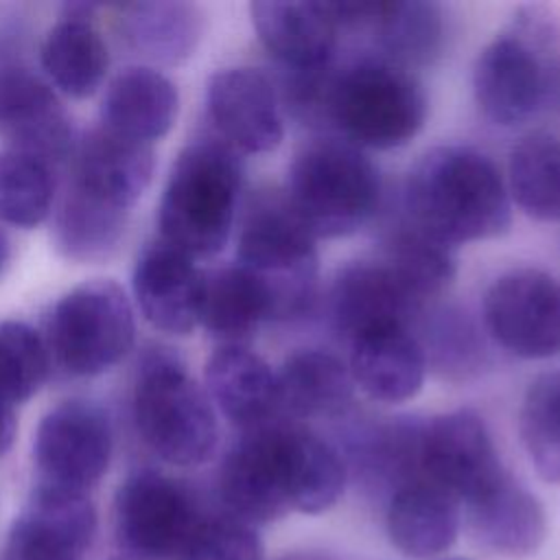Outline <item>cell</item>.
<instances>
[{
  "label": "cell",
  "instance_id": "1",
  "mask_svg": "<svg viewBox=\"0 0 560 560\" xmlns=\"http://www.w3.org/2000/svg\"><path fill=\"white\" fill-rule=\"evenodd\" d=\"M402 208L407 223L446 247L501 236L512 223L510 192L497 164L459 144L433 147L411 166Z\"/></svg>",
  "mask_w": 560,
  "mask_h": 560
},
{
  "label": "cell",
  "instance_id": "2",
  "mask_svg": "<svg viewBox=\"0 0 560 560\" xmlns=\"http://www.w3.org/2000/svg\"><path fill=\"white\" fill-rule=\"evenodd\" d=\"M420 81L387 57H361L326 72L317 120L339 138L368 149H398L418 136L427 120Z\"/></svg>",
  "mask_w": 560,
  "mask_h": 560
},
{
  "label": "cell",
  "instance_id": "3",
  "mask_svg": "<svg viewBox=\"0 0 560 560\" xmlns=\"http://www.w3.org/2000/svg\"><path fill=\"white\" fill-rule=\"evenodd\" d=\"M241 188V153L217 136L192 140L175 158L160 199V241L192 260L212 258L232 234Z\"/></svg>",
  "mask_w": 560,
  "mask_h": 560
},
{
  "label": "cell",
  "instance_id": "4",
  "mask_svg": "<svg viewBox=\"0 0 560 560\" xmlns=\"http://www.w3.org/2000/svg\"><path fill=\"white\" fill-rule=\"evenodd\" d=\"M284 199L315 238H341L372 221L383 199V179L357 144L319 136L295 151Z\"/></svg>",
  "mask_w": 560,
  "mask_h": 560
},
{
  "label": "cell",
  "instance_id": "5",
  "mask_svg": "<svg viewBox=\"0 0 560 560\" xmlns=\"http://www.w3.org/2000/svg\"><path fill=\"white\" fill-rule=\"evenodd\" d=\"M560 85V37L540 9H523L488 42L472 68L479 112L512 127L542 112Z\"/></svg>",
  "mask_w": 560,
  "mask_h": 560
},
{
  "label": "cell",
  "instance_id": "6",
  "mask_svg": "<svg viewBox=\"0 0 560 560\" xmlns=\"http://www.w3.org/2000/svg\"><path fill=\"white\" fill-rule=\"evenodd\" d=\"M315 241L284 192L260 190L249 199L238 230L236 265L262 287L271 319L287 322L311 313L319 276Z\"/></svg>",
  "mask_w": 560,
  "mask_h": 560
},
{
  "label": "cell",
  "instance_id": "7",
  "mask_svg": "<svg viewBox=\"0 0 560 560\" xmlns=\"http://www.w3.org/2000/svg\"><path fill=\"white\" fill-rule=\"evenodd\" d=\"M133 420L144 444L173 466H199L217 448L214 407L168 348L155 346L142 354L133 385Z\"/></svg>",
  "mask_w": 560,
  "mask_h": 560
},
{
  "label": "cell",
  "instance_id": "8",
  "mask_svg": "<svg viewBox=\"0 0 560 560\" xmlns=\"http://www.w3.org/2000/svg\"><path fill=\"white\" fill-rule=\"evenodd\" d=\"M131 304L114 280H88L70 289L48 319V350L72 376H98L133 346Z\"/></svg>",
  "mask_w": 560,
  "mask_h": 560
},
{
  "label": "cell",
  "instance_id": "9",
  "mask_svg": "<svg viewBox=\"0 0 560 560\" xmlns=\"http://www.w3.org/2000/svg\"><path fill=\"white\" fill-rule=\"evenodd\" d=\"M114 516L120 542L142 560H184L201 523L190 492L149 468L120 483Z\"/></svg>",
  "mask_w": 560,
  "mask_h": 560
},
{
  "label": "cell",
  "instance_id": "10",
  "mask_svg": "<svg viewBox=\"0 0 560 560\" xmlns=\"http://www.w3.org/2000/svg\"><path fill=\"white\" fill-rule=\"evenodd\" d=\"M503 468L486 422L470 409H455L420 422L418 479L470 503L499 486Z\"/></svg>",
  "mask_w": 560,
  "mask_h": 560
},
{
  "label": "cell",
  "instance_id": "11",
  "mask_svg": "<svg viewBox=\"0 0 560 560\" xmlns=\"http://www.w3.org/2000/svg\"><path fill=\"white\" fill-rule=\"evenodd\" d=\"M114 451L112 422L92 400H63L48 409L33 438L42 483L85 492L107 472Z\"/></svg>",
  "mask_w": 560,
  "mask_h": 560
},
{
  "label": "cell",
  "instance_id": "12",
  "mask_svg": "<svg viewBox=\"0 0 560 560\" xmlns=\"http://www.w3.org/2000/svg\"><path fill=\"white\" fill-rule=\"evenodd\" d=\"M483 326L521 359L560 354V282L540 269L501 273L483 295Z\"/></svg>",
  "mask_w": 560,
  "mask_h": 560
},
{
  "label": "cell",
  "instance_id": "13",
  "mask_svg": "<svg viewBox=\"0 0 560 560\" xmlns=\"http://www.w3.org/2000/svg\"><path fill=\"white\" fill-rule=\"evenodd\" d=\"M206 107L214 136L238 153H269L284 138L280 92L256 68L217 70L206 85Z\"/></svg>",
  "mask_w": 560,
  "mask_h": 560
},
{
  "label": "cell",
  "instance_id": "14",
  "mask_svg": "<svg viewBox=\"0 0 560 560\" xmlns=\"http://www.w3.org/2000/svg\"><path fill=\"white\" fill-rule=\"evenodd\" d=\"M243 431L219 468V494L230 516L247 525H265L291 512L284 490L278 427Z\"/></svg>",
  "mask_w": 560,
  "mask_h": 560
},
{
  "label": "cell",
  "instance_id": "15",
  "mask_svg": "<svg viewBox=\"0 0 560 560\" xmlns=\"http://www.w3.org/2000/svg\"><path fill=\"white\" fill-rule=\"evenodd\" d=\"M0 131L9 151L50 168L74 153L72 122L52 88L24 68L0 70Z\"/></svg>",
  "mask_w": 560,
  "mask_h": 560
},
{
  "label": "cell",
  "instance_id": "16",
  "mask_svg": "<svg viewBox=\"0 0 560 560\" xmlns=\"http://www.w3.org/2000/svg\"><path fill=\"white\" fill-rule=\"evenodd\" d=\"M96 532V510L85 492L39 483L13 521L15 560H81Z\"/></svg>",
  "mask_w": 560,
  "mask_h": 560
},
{
  "label": "cell",
  "instance_id": "17",
  "mask_svg": "<svg viewBox=\"0 0 560 560\" xmlns=\"http://www.w3.org/2000/svg\"><path fill=\"white\" fill-rule=\"evenodd\" d=\"M420 311L422 304L381 258L343 265L328 291L330 326L348 341L376 328L409 326Z\"/></svg>",
  "mask_w": 560,
  "mask_h": 560
},
{
  "label": "cell",
  "instance_id": "18",
  "mask_svg": "<svg viewBox=\"0 0 560 560\" xmlns=\"http://www.w3.org/2000/svg\"><path fill=\"white\" fill-rule=\"evenodd\" d=\"M339 28H370L387 59L407 66L435 63L446 46L448 22L435 2H330Z\"/></svg>",
  "mask_w": 560,
  "mask_h": 560
},
{
  "label": "cell",
  "instance_id": "19",
  "mask_svg": "<svg viewBox=\"0 0 560 560\" xmlns=\"http://www.w3.org/2000/svg\"><path fill=\"white\" fill-rule=\"evenodd\" d=\"M260 44L287 72H311L332 63L339 22L330 2L260 0L249 4Z\"/></svg>",
  "mask_w": 560,
  "mask_h": 560
},
{
  "label": "cell",
  "instance_id": "20",
  "mask_svg": "<svg viewBox=\"0 0 560 560\" xmlns=\"http://www.w3.org/2000/svg\"><path fill=\"white\" fill-rule=\"evenodd\" d=\"M203 271L164 241L151 243L133 267V293L147 322L168 335H188L199 324Z\"/></svg>",
  "mask_w": 560,
  "mask_h": 560
},
{
  "label": "cell",
  "instance_id": "21",
  "mask_svg": "<svg viewBox=\"0 0 560 560\" xmlns=\"http://www.w3.org/2000/svg\"><path fill=\"white\" fill-rule=\"evenodd\" d=\"M153 168L151 144L98 125L74 144L72 184L92 197L131 212L149 188Z\"/></svg>",
  "mask_w": 560,
  "mask_h": 560
},
{
  "label": "cell",
  "instance_id": "22",
  "mask_svg": "<svg viewBox=\"0 0 560 560\" xmlns=\"http://www.w3.org/2000/svg\"><path fill=\"white\" fill-rule=\"evenodd\" d=\"M208 398L243 431L284 420L278 376L247 346H219L206 363Z\"/></svg>",
  "mask_w": 560,
  "mask_h": 560
},
{
  "label": "cell",
  "instance_id": "23",
  "mask_svg": "<svg viewBox=\"0 0 560 560\" xmlns=\"http://www.w3.org/2000/svg\"><path fill=\"white\" fill-rule=\"evenodd\" d=\"M350 376L354 387L376 402H405L424 383L427 354L409 326H387L350 341Z\"/></svg>",
  "mask_w": 560,
  "mask_h": 560
},
{
  "label": "cell",
  "instance_id": "24",
  "mask_svg": "<svg viewBox=\"0 0 560 560\" xmlns=\"http://www.w3.org/2000/svg\"><path fill=\"white\" fill-rule=\"evenodd\" d=\"M179 112L175 83L151 66L120 70L101 101V127L151 144L164 138Z\"/></svg>",
  "mask_w": 560,
  "mask_h": 560
},
{
  "label": "cell",
  "instance_id": "25",
  "mask_svg": "<svg viewBox=\"0 0 560 560\" xmlns=\"http://www.w3.org/2000/svg\"><path fill=\"white\" fill-rule=\"evenodd\" d=\"M98 4H66L61 20L46 33L39 61L48 79L72 98L92 96L109 68V50L92 26Z\"/></svg>",
  "mask_w": 560,
  "mask_h": 560
},
{
  "label": "cell",
  "instance_id": "26",
  "mask_svg": "<svg viewBox=\"0 0 560 560\" xmlns=\"http://www.w3.org/2000/svg\"><path fill=\"white\" fill-rule=\"evenodd\" d=\"M280 459L289 508L319 514L332 508L346 488V464L317 433L282 420L278 427Z\"/></svg>",
  "mask_w": 560,
  "mask_h": 560
},
{
  "label": "cell",
  "instance_id": "27",
  "mask_svg": "<svg viewBox=\"0 0 560 560\" xmlns=\"http://www.w3.org/2000/svg\"><path fill=\"white\" fill-rule=\"evenodd\" d=\"M385 527L392 545L405 556H438L457 538L459 501L424 479L407 481L387 505Z\"/></svg>",
  "mask_w": 560,
  "mask_h": 560
},
{
  "label": "cell",
  "instance_id": "28",
  "mask_svg": "<svg viewBox=\"0 0 560 560\" xmlns=\"http://www.w3.org/2000/svg\"><path fill=\"white\" fill-rule=\"evenodd\" d=\"M276 376L284 418H332L343 413L354 396L348 365L328 350L308 348L293 352Z\"/></svg>",
  "mask_w": 560,
  "mask_h": 560
},
{
  "label": "cell",
  "instance_id": "29",
  "mask_svg": "<svg viewBox=\"0 0 560 560\" xmlns=\"http://www.w3.org/2000/svg\"><path fill=\"white\" fill-rule=\"evenodd\" d=\"M470 534L479 545L503 556H527L545 538V512L538 499L512 475L490 492L466 503Z\"/></svg>",
  "mask_w": 560,
  "mask_h": 560
},
{
  "label": "cell",
  "instance_id": "30",
  "mask_svg": "<svg viewBox=\"0 0 560 560\" xmlns=\"http://www.w3.org/2000/svg\"><path fill=\"white\" fill-rule=\"evenodd\" d=\"M203 11L192 2H133L120 11L125 42L160 66H177L192 57L203 37Z\"/></svg>",
  "mask_w": 560,
  "mask_h": 560
},
{
  "label": "cell",
  "instance_id": "31",
  "mask_svg": "<svg viewBox=\"0 0 560 560\" xmlns=\"http://www.w3.org/2000/svg\"><path fill=\"white\" fill-rule=\"evenodd\" d=\"M129 217V210L70 184L52 219V245L72 262H105L122 245Z\"/></svg>",
  "mask_w": 560,
  "mask_h": 560
},
{
  "label": "cell",
  "instance_id": "32",
  "mask_svg": "<svg viewBox=\"0 0 560 560\" xmlns=\"http://www.w3.org/2000/svg\"><path fill=\"white\" fill-rule=\"evenodd\" d=\"M269 319L267 295L249 271L232 265L203 273L199 324L221 346H247Z\"/></svg>",
  "mask_w": 560,
  "mask_h": 560
},
{
  "label": "cell",
  "instance_id": "33",
  "mask_svg": "<svg viewBox=\"0 0 560 560\" xmlns=\"http://www.w3.org/2000/svg\"><path fill=\"white\" fill-rule=\"evenodd\" d=\"M508 192L536 221L560 219V140L536 131L521 138L508 160Z\"/></svg>",
  "mask_w": 560,
  "mask_h": 560
},
{
  "label": "cell",
  "instance_id": "34",
  "mask_svg": "<svg viewBox=\"0 0 560 560\" xmlns=\"http://www.w3.org/2000/svg\"><path fill=\"white\" fill-rule=\"evenodd\" d=\"M378 258L422 306L438 298L455 278L451 247L429 238L407 221L387 234Z\"/></svg>",
  "mask_w": 560,
  "mask_h": 560
},
{
  "label": "cell",
  "instance_id": "35",
  "mask_svg": "<svg viewBox=\"0 0 560 560\" xmlns=\"http://www.w3.org/2000/svg\"><path fill=\"white\" fill-rule=\"evenodd\" d=\"M518 433L536 472L560 486V372L538 376L525 392Z\"/></svg>",
  "mask_w": 560,
  "mask_h": 560
},
{
  "label": "cell",
  "instance_id": "36",
  "mask_svg": "<svg viewBox=\"0 0 560 560\" xmlns=\"http://www.w3.org/2000/svg\"><path fill=\"white\" fill-rule=\"evenodd\" d=\"M55 201L52 168L18 151L0 153V219L31 230L44 223Z\"/></svg>",
  "mask_w": 560,
  "mask_h": 560
},
{
  "label": "cell",
  "instance_id": "37",
  "mask_svg": "<svg viewBox=\"0 0 560 560\" xmlns=\"http://www.w3.org/2000/svg\"><path fill=\"white\" fill-rule=\"evenodd\" d=\"M50 370V350L42 335L18 319L0 322V396L20 405L35 396Z\"/></svg>",
  "mask_w": 560,
  "mask_h": 560
},
{
  "label": "cell",
  "instance_id": "38",
  "mask_svg": "<svg viewBox=\"0 0 560 560\" xmlns=\"http://www.w3.org/2000/svg\"><path fill=\"white\" fill-rule=\"evenodd\" d=\"M184 560H262V545L254 527L234 516L201 518Z\"/></svg>",
  "mask_w": 560,
  "mask_h": 560
},
{
  "label": "cell",
  "instance_id": "39",
  "mask_svg": "<svg viewBox=\"0 0 560 560\" xmlns=\"http://www.w3.org/2000/svg\"><path fill=\"white\" fill-rule=\"evenodd\" d=\"M424 354L427 359L431 354L435 365L444 372H457L464 376L479 368L481 361V348L475 339V330L459 317V313H444L431 324V341Z\"/></svg>",
  "mask_w": 560,
  "mask_h": 560
},
{
  "label": "cell",
  "instance_id": "40",
  "mask_svg": "<svg viewBox=\"0 0 560 560\" xmlns=\"http://www.w3.org/2000/svg\"><path fill=\"white\" fill-rule=\"evenodd\" d=\"M18 433V418L11 402L0 396V457L9 453Z\"/></svg>",
  "mask_w": 560,
  "mask_h": 560
},
{
  "label": "cell",
  "instance_id": "41",
  "mask_svg": "<svg viewBox=\"0 0 560 560\" xmlns=\"http://www.w3.org/2000/svg\"><path fill=\"white\" fill-rule=\"evenodd\" d=\"M9 260H11V243H9L7 234L0 230V276L4 273Z\"/></svg>",
  "mask_w": 560,
  "mask_h": 560
},
{
  "label": "cell",
  "instance_id": "42",
  "mask_svg": "<svg viewBox=\"0 0 560 560\" xmlns=\"http://www.w3.org/2000/svg\"><path fill=\"white\" fill-rule=\"evenodd\" d=\"M114 560H120V558H114Z\"/></svg>",
  "mask_w": 560,
  "mask_h": 560
}]
</instances>
